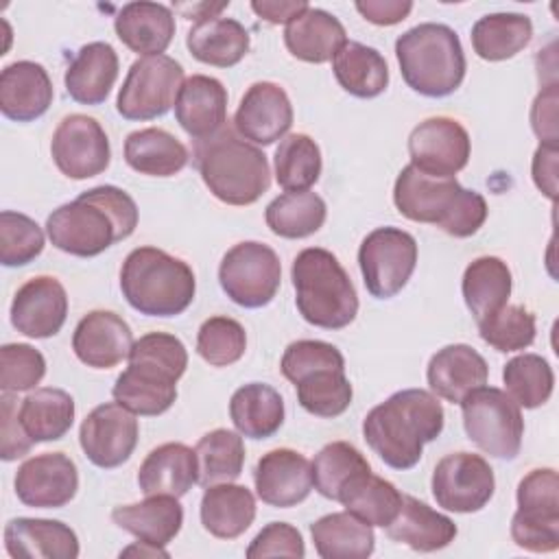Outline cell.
Wrapping results in <instances>:
<instances>
[{"mask_svg": "<svg viewBox=\"0 0 559 559\" xmlns=\"http://www.w3.org/2000/svg\"><path fill=\"white\" fill-rule=\"evenodd\" d=\"M138 227V205L118 186H96L59 205L46 221L50 242L70 255L94 258Z\"/></svg>", "mask_w": 559, "mask_h": 559, "instance_id": "6da1fadb", "label": "cell"}, {"mask_svg": "<svg viewBox=\"0 0 559 559\" xmlns=\"http://www.w3.org/2000/svg\"><path fill=\"white\" fill-rule=\"evenodd\" d=\"M443 406L426 389H402L373 406L362 419L367 445L393 469H411L419 463L424 443L443 430Z\"/></svg>", "mask_w": 559, "mask_h": 559, "instance_id": "7a4b0ae2", "label": "cell"}, {"mask_svg": "<svg viewBox=\"0 0 559 559\" xmlns=\"http://www.w3.org/2000/svg\"><path fill=\"white\" fill-rule=\"evenodd\" d=\"M393 203L402 216L430 223L454 238L476 234L487 218V201L480 192L463 188L454 177H432L404 166L393 186Z\"/></svg>", "mask_w": 559, "mask_h": 559, "instance_id": "3957f363", "label": "cell"}, {"mask_svg": "<svg viewBox=\"0 0 559 559\" xmlns=\"http://www.w3.org/2000/svg\"><path fill=\"white\" fill-rule=\"evenodd\" d=\"M194 166L207 190L227 205H251L271 186L266 155L231 124L194 142Z\"/></svg>", "mask_w": 559, "mask_h": 559, "instance_id": "277c9868", "label": "cell"}, {"mask_svg": "<svg viewBox=\"0 0 559 559\" xmlns=\"http://www.w3.org/2000/svg\"><path fill=\"white\" fill-rule=\"evenodd\" d=\"M120 290L140 314L177 317L192 304L197 280L181 258L157 247H138L122 262Z\"/></svg>", "mask_w": 559, "mask_h": 559, "instance_id": "5b68a950", "label": "cell"}, {"mask_svg": "<svg viewBox=\"0 0 559 559\" xmlns=\"http://www.w3.org/2000/svg\"><path fill=\"white\" fill-rule=\"evenodd\" d=\"M395 57L406 85L428 98L456 92L465 79V52L454 28L424 22L395 41Z\"/></svg>", "mask_w": 559, "mask_h": 559, "instance_id": "8992f818", "label": "cell"}, {"mask_svg": "<svg viewBox=\"0 0 559 559\" xmlns=\"http://www.w3.org/2000/svg\"><path fill=\"white\" fill-rule=\"evenodd\" d=\"M290 280L297 310L310 325L341 330L356 319V288L332 251L321 247L299 251L290 266Z\"/></svg>", "mask_w": 559, "mask_h": 559, "instance_id": "52a82bcc", "label": "cell"}, {"mask_svg": "<svg viewBox=\"0 0 559 559\" xmlns=\"http://www.w3.org/2000/svg\"><path fill=\"white\" fill-rule=\"evenodd\" d=\"M463 428L485 454L511 461L520 454L524 419L518 402L496 386H478L461 400Z\"/></svg>", "mask_w": 559, "mask_h": 559, "instance_id": "ba28073f", "label": "cell"}, {"mask_svg": "<svg viewBox=\"0 0 559 559\" xmlns=\"http://www.w3.org/2000/svg\"><path fill=\"white\" fill-rule=\"evenodd\" d=\"M518 511L511 518L515 546L528 552L559 548V478L552 467L531 469L518 485Z\"/></svg>", "mask_w": 559, "mask_h": 559, "instance_id": "9c48e42d", "label": "cell"}, {"mask_svg": "<svg viewBox=\"0 0 559 559\" xmlns=\"http://www.w3.org/2000/svg\"><path fill=\"white\" fill-rule=\"evenodd\" d=\"M218 282L234 304L242 308H262L271 304L280 290L282 264L269 245L245 240L223 255Z\"/></svg>", "mask_w": 559, "mask_h": 559, "instance_id": "30bf717a", "label": "cell"}, {"mask_svg": "<svg viewBox=\"0 0 559 559\" xmlns=\"http://www.w3.org/2000/svg\"><path fill=\"white\" fill-rule=\"evenodd\" d=\"M181 83L183 68L173 57H140L127 72L116 98V109L127 120L159 118L175 105Z\"/></svg>", "mask_w": 559, "mask_h": 559, "instance_id": "8fae6325", "label": "cell"}, {"mask_svg": "<svg viewBox=\"0 0 559 559\" xmlns=\"http://www.w3.org/2000/svg\"><path fill=\"white\" fill-rule=\"evenodd\" d=\"M417 264V240L400 227H378L358 249V266L376 299H391L411 280Z\"/></svg>", "mask_w": 559, "mask_h": 559, "instance_id": "7c38bea8", "label": "cell"}, {"mask_svg": "<svg viewBox=\"0 0 559 559\" xmlns=\"http://www.w3.org/2000/svg\"><path fill=\"white\" fill-rule=\"evenodd\" d=\"M430 489L441 509L476 513L491 500L496 478L491 465L483 456L452 452L435 465Z\"/></svg>", "mask_w": 559, "mask_h": 559, "instance_id": "4fadbf2b", "label": "cell"}, {"mask_svg": "<svg viewBox=\"0 0 559 559\" xmlns=\"http://www.w3.org/2000/svg\"><path fill=\"white\" fill-rule=\"evenodd\" d=\"M50 155L66 177L90 179L107 170L111 148L109 138L96 118L70 114L52 133Z\"/></svg>", "mask_w": 559, "mask_h": 559, "instance_id": "5bb4252c", "label": "cell"}, {"mask_svg": "<svg viewBox=\"0 0 559 559\" xmlns=\"http://www.w3.org/2000/svg\"><path fill=\"white\" fill-rule=\"evenodd\" d=\"M469 153V133L448 116L426 118L408 135L411 164L432 177H454L467 166Z\"/></svg>", "mask_w": 559, "mask_h": 559, "instance_id": "9a60e30c", "label": "cell"}, {"mask_svg": "<svg viewBox=\"0 0 559 559\" xmlns=\"http://www.w3.org/2000/svg\"><path fill=\"white\" fill-rule=\"evenodd\" d=\"M138 435L135 415L118 402H105L83 419L79 443L96 467L114 469L129 461L138 445Z\"/></svg>", "mask_w": 559, "mask_h": 559, "instance_id": "2e32d148", "label": "cell"}, {"mask_svg": "<svg viewBox=\"0 0 559 559\" xmlns=\"http://www.w3.org/2000/svg\"><path fill=\"white\" fill-rule=\"evenodd\" d=\"M15 496L33 509H61L79 491V469L63 452L26 459L15 474Z\"/></svg>", "mask_w": 559, "mask_h": 559, "instance_id": "e0dca14e", "label": "cell"}, {"mask_svg": "<svg viewBox=\"0 0 559 559\" xmlns=\"http://www.w3.org/2000/svg\"><path fill=\"white\" fill-rule=\"evenodd\" d=\"M68 317L63 284L50 275H37L22 284L11 301V325L28 338L55 336Z\"/></svg>", "mask_w": 559, "mask_h": 559, "instance_id": "ac0fdd59", "label": "cell"}, {"mask_svg": "<svg viewBox=\"0 0 559 559\" xmlns=\"http://www.w3.org/2000/svg\"><path fill=\"white\" fill-rule=\"evenodd\" d=\"M293 127V105L284 87L258 81L242 94L234 114V129L253 144L269 146L284 138Z\"/></svg>", "mask_w": 559, "mask_h": 559, "instance_id": "d6986e66", "label": "cell"}, {"mask_svg": "<svg viewBox=\"0 0 559 559\" xmlns=\"http://www.w3.org/2000/svg\"><path fill=\"white\" fill-rule=\"evenodd\" d=\"M177 376L146 358H129V367L118 376L111 395L133 415H162L177 400Z\"/></svg>", "mask_w": 559, "mask_h": 559, "instance_id": "ffe728a7", "label": "cell"}, {"mask_svg": "<svg viewBox=\"0 0 559 559\" xmlns=\"http://www.w3.org/2000/svg\"><path fill=\"white\" fill-rule=\"evenodd\" d=\"M258 498L277 509H288L312 491V469L304 454L290 448H275L260 456L253 469Z\"/></svg>", "mask_w": 559, "mask_h": 559, "instance_id": "44dd1931", "label": "cell"}, {"mask_svg": "<svg viewBox=\"0 0 559 559\" xmlns=\"http://www.w3.org/2000/svg\"><path fill=\"white\" fill-rule=\"evenodd\" d=\"M133 332L129 323L111 310H92L74 328L72 349L92 369H111L129 358Z\"/></svg>", "mask_w": 559, "mask_h": 559, "instance_id": "7402d4cb", "label": "cell"}, {"mask_svg": "<svg viewBox=\"0 0 559 559\" xmlns=\"http://www.w3.org/2000/svg\"><path fill=\"white\" fill-rule=\"evenodd\" d=\"M175 118L194 142L214 135L227 124V90L214 76H188L175 100Z\"/></svg>", "mask_w": 559, "mask_h": 559, "instance_id": "603a6c76", "label": "cell"}, {"mask_svg": "<svg viewBox=\"0 0 559 559\" xmlns=\"http://www.w3.org/2000/svg\"><path fill=\"white\" fill-rule=\"evenodd\" d=\"M52 81L41 63L15 61L0 72V111L15 122H33L52 105Z\"/></svg>", "mask_w": 559, "mask_h": 559, "instance_id": "cb8c5ba5", "label": "cell"}, {"mask_svg": "<svg viewBox=\"0 0 559 559\" xmlns=\"http://www.w3.org/2000/svg\"><path fill=\"white\" fill-rule=\"evenodd\" d=\"M4 548L13 559H76L79 537L59 520L13 518L4 526Z\"/></svg>", "mask_w": 559, "mask_h": 559, "instance_id": "d4e9b609", "label": "cell"}, {"mask_svg": "<svg viewBox=\"0 0 559 559\" xmlns=\"http://www.w3.org/2000/svg\"><path fill=\"white\" fill-rule=\"evenodd\" d=\"M430 391L445 402L461 404L474 389L483 386L489 378L487 360L469 345L454 343L439 349L426 369Z\"/></svg>", "mask_w": 559, "mask_h": 559, "instance_id": "484cf974", "label": "cell"}, {"mask_svg": "<svg viewBox=\"0 0 559 559\" xmlns=\"http://www.w3.org/2000/svg\"><path fill=\"white\" fill-rule=\"evenodd\" d=\"M199 480L197 452L186 443H162L146 454L138 469L144 496H186Z\"/></svg>", "mask_w": 559, "mask_h": 559, "instance_id": "4316f807", "label": "cell"}, {"mask_svg": "<svg viewBox=\"0 0 559 559\" xmlns=\"http://www.w3.org/2000/svg\"><path fill=\"white\" fill-rule=\"evenodd\" d=\"M114 28L118 39L142 57L162 55L175 37V15L159 2H129L116 17Z\"/></svg>", "mask_w": 559, "mask_h": 559, "instance_id": "83f0119b", "label": "cell"}, {"mask_svg": "<svg viewBox=\"0 0 559 559\" xmlns=\"http://www.w3.org/2000/svg\"><path fill=\"white\" fill-rule=\"evenodd\" d=\"M288 52L306 63H325L347 44V35L338 17L323 9L308 7L284 28Z\"/></svg>", "mask_w": 559, "mask_h": 559, "instance_id": "f1b7e54d", "label": "cell"}, {"mask_svg": "<svg viewBox=\"0 0 559 559\" xmlns=\"http://www.w3.org/2000/svg\"><path fill=\"white\" fill-rule=\"evenodd\" d=\"M118 79V55L107 41L85 44L70 61L63 83L72 100L100 105Z\"/></svg>", "mask_w": 559, "mask_h": 559, "instance_id": "f546056e", "label": "cell"}, {"mask_svg": "<svg viewBox=\"0 0 559 559\" xmlns=\"http://www.w3.org/2000/svg\"><path fill=\"white\" fill-rule=\"evenodd\" d=\"M118 528L153 546L170 544L183 524V507L175 496H146L142 502L120 504L111 511Z\"/></svg>", "mask_w": 559, "mask_h": 559, "instance_id": "4dcf8cb0", "label": "cell"}, {"mask_svg": "<svg viewBox=\"0 0 559 559\" xmlns=\"http://www.w3.org/2000/svg\"><path fill=\"white\" fill-rule=\"evenodd\" d=\"M386 535L417 552H435L454 542L456 524L426 502L413 496H402V507L386 526Z\"/></svg>", "mask_w": 559, "mask_h": 559, "instance_id": "1f68e13d", "label": "cell"}, {"mask_svg": "<svg viewBox=\"0 0 559 559\" xmlns=\"http://www.w3.org/2000/svg\"><path fill=\"white\" fill-rule=\"evenodd\" d=\"M201 524L218 539L240 537L255 520V498L245 485H210L201 498Z\"/></svg>", "mask_w": 559, "mask_h": 559, "instance_id": "d6a6232c", "label": "cell"}, {"mask_svg": "<svg viewBox=\"0 0 559 559\" xmlns=\"http://www.w3.org/2000/svg\"><path fill=\"white\" fill-rule=\"evenodd\" d=\"M188 159V148L157 127L131 131L124 140V162L140 175L173 177L186 168Z\"/></svg>", "mask_w": 559, "mask_h": 559, "instance_id": "836d02e7", "label": "cell"}, {"mask_svg": "<svg viewBox=\"0 0 559 559\" xmlns=\"http://www.w3.org/2000/svg\"><path fill=\"white\" fill-rule=\"evenodd\" d=\"M186 46L201 63L231 68L249 52V33L238 20L218 15L194 24L186 35Z\"/></svg>", "mask_w": 559, "mask_h": 559, "instance_id": "e575fe53", "label": "cell"}, {"mask_svg": "<svg viewBox=\"0 0 559 559\" xmlns=\"http://www.w3.org/2000/svg\"><path fill=\"white\" fill-rule=\"evenodd\" d=\"M229 417L240 435L249 439H269L284 424V400L273 386L249 382L234 391L229 400Z\"/></svg>", "mask_w": 559, "mask_h": 559, "instance_id": "d590c367", "label": "cell"}, {"mask_svg": "<svg viewBox=\"0 0 559 559\" xmlns=\"http://www.w3.org/2000/svg\"><path fill=\"white\" fill-rule=\"evenodd\" d=\"M310 535L323 559H365L376 546L371 526L349 511L319 518L310 524Z\"/></svg>", "mask_w": 559, "mask_h": 559, "instance_id": "8d00e7d4", "label": "cell"}, {"mask_svg": "<svg viewBox=\"0 0 559 559\" xmlns=\"http://www.w3.org/2000/svg\"><path fill=\"white\" fill-rule=\"evenodd\" d=\"M511 286H513L511 271L507 262L496 255H480L472 260L461 282L465 306L469 308L476 321L507 306Z\"/></svg>", "mask_w": 559, "mask_h": 559, "instance_id": "74e56055", "label": "cell"}, {"mask_svg": "<svg viewBox=\"0 0 559 559\" xmlns=\"http://www.w3.org/2000/svg\"><path fill=\"white\" fill-rule=\"evenodd\" d=\"M338 85L356 98H376L389 85V66L384 57L360 41H347L332 59Z\"/></svg>", "mask_w": 559, "mask_h": 559, "instance_id": "f35d334b", "label": "cell"}, {"mask_svg": "<svg viewBox=\"0 0 559 559\" xmlns=\"http://www.w3.org/2000/svg\"><path fill=\"white\" fill-rule=\"evenodd\" d=\"M17 417L35 443L57 441L72 428L74 400L63 389L41 386L22 400Z\"/></svg>", "mask_w": 559, "mask_h": 559, "instance_id": "ab89813d", "label": "cell"}, {"mask_svg": "<svg viewBox=\"0 0 559 559\" xmlns=\"http://www.w3.org/2000/svg\"><path fill=\"white\" fill-rule=\"evenodd\" d=\"M533 39V22L522 13H489L472 26L474 52L485 61L515 57Z\"/></svg>", "mask_w": 559, "mask_h": 559, "instance_id": "60d3db41", "label": "cell"}, {"mask_svg": "<svg viewBox=\"0 0 559 559\" xmlns=\"http://www.w3.org/2000/svg\"><path fill=\"white\" fill-rule=\"evenodd\" d=\"M402 496L391 480H384L376 474H358L338 496V502L345 511L354 513L369 526L386 528L402 507Z\"/></svg>", "mask_w": 559, "mask_h": 559, "instance_id": "b9f144b4", "label": "cell"}, {"mask_svg": "<svg viewBox=\"0 0 559 559\" xmlns=\"http://www.w3.org/2000/svg\"><path fill=\"white\" fill-rule=\"evenodd\" d=\"M325 201L310 190L284 192L275 197L264 212V221L275 236L282 238H306L319 231L325 223Z\"/></svg>", "mask_w": 559, "mask_h": 559, "instance_id": "7bdbcfd3", "label": "cell"}, {"mask_svg": "<svg viewBox=\"0 0 559 559\" xmlns=\"http://www.w3.org/2000/svg\"><path fill=\"white\" fill-rule=\"evenodd\" d=\"M197 463H199V485L205 489L218 483H234L242 474L245 465V443L242 437L227 428H216L205 432L197 441Z\"/></svg>", "mask_w": 559, "mask_h": 559, "instance_id": "ee69618b", "label": "cell"}, {"mask_svg": "<svg viewBox=\"0 0 559 559\" xmlns=\"http://www.w3.org/2000/svg\"><path fill=\"white\" fill-rule=\"evenodd\" d=\"M312 485L314 489L330 500L338 502L341 491L362 472H369V461L365 454L347 443V441H332L319 450L312 465Z\"/></svg>", "mask_w": 559, "mask_h": 559, "instance_id": "f6af8a7d", "label": "cell"}, {"mask_svg": "<svg viewBox=\"0 0 559 559\" xmlns=\"http://www.w3.org/2000/svg\"><path fill=\"white\" fill-rule=\"evenodd\" d=\"M321 151L306 133L286 135L275 148V179L286 192L308 190L319 181Z\"/></svg>", "mask_w": 559, "mask_h": 559, "instance_id": "bcb514c9", "label": "cell"}, {"mask_svg": "<svg viewBox=\"0 0 559 559\" xmlns=\"http://www.w3.org/2000/svg\"><path fill=\"white\" fill-rule=\"evenodd\" d=\"M297 400L304 411L317 417H338L352 404V382L345 369H319L301 378L297 384Z\"/></svg>", "mask_w": 559, "mask_h": 559, "instance_id": "7dc6e473", "label": "cell"}, {"mask_svg": "<svg viewBox=\"0 0 559 559\" xmlns=\"http://www.w3.org/2000/svg\"><path fill=\"white\" fill-rule=\"evenodd\" d=\"M502 380L509 395L524 408L546 404L555 389V373L546 358L539 354H520L502 369Z\"/></svg>", "mask_w": 559, "mask_h": 559, "instance_id": "c3c4849f", "label": "cell"}, {"mask_svg": "<svg viewBox=\"0 0 559 559\" xmlns=\"http://www.w3.org/2000/svg\"><path fill=\"white\" fill-rule=\"evenodd\" d=\"M535 332V314L520 304H507L478 321L480 338L496 352L504 354L533 345Z\"/></svg>", "mask_w": 559, "mask_h": 559, "instance_id": "681fc988", "label": "cell"}, {"mask_svg": "<svg viewBox=\"0 0 559 559\" xmlns=\"http://www.w3.org/2000/svg\"><path fill=\"white\" fill-rule=\"evenodd\" d=\"M245 328L231 317H210L197 334V352L212 367H229L245 356Z\"/></svg>", "mask_w": 559, "mask_h": 559, "instance_id": "f907efd6", "label": "cell"}, {"mask_svg": "<svg viewBox=\"0 0 559 559\" xmlns=\"http://www.w3.org/2000/svg\"><path fill=\"white\" fill-rule=\"evenodd\" d=\"M44 251V231L26 214L4 210L0 214V262L24 266Z\"/></svg>", "mask_w": 559, "mask_h": 559, "instance_id": "816d5d0a", "label": "cell"}, {"mask_svg": "<svg viewBox=\"0 0 559 559\" xmlns=\"http://www.w3.org/2000/svg\"><path fill=\"white\" fill-rule=\"evenodd\" d=\"M46 373V360L39 349L26 343H7L0 347V389L20 393L35 389Z\"/></svg>", "mask_w": 559, "mask_h": 559, "instance_id": "f5cc1de1", "label": "cell"}, {"mask_svg": "<svg viewBox=\"0 0 559 559\" xmlns=\"http://www.w3.org/2000/svg\"><path fill=\"white\" fill-rule=\"evenodd\" d=\"M280 369L286 380L297 384L301 378L319 369H345V358L332 343L301 338L284 349Z\"/></svg>", "mask_w": 559, "mask_h": 559, "instance_id": "db71d44e", "label": "cell"}, {"mask_svg": "<svg viewBox=\"0 0 559 559\" xmlns=\"http://www.w3.org/2000/svg\"><path fill=\"white\" fill-rule=\"evenodd\" d=\"M304 555H306V546H304L301 533L286 522L266 524L247 548L249 559H264V557L301 559Z\"/></svg>", "mask_w": 559, "mask_h": 559, "instance_id": "11a10c76", "label": "cell"}, {"mask_svg": "<svg viewBox=\"0 0 559 559\" xmlns=\"http://www.w3.org/2000/svg\"><path fill=\"white\" fill-rule=\"evenodd\" d=\"M0 456L2 461H15L33 448V439L26 435L20 417H17V402L13 393L2 391V404H0Z\"/></svg>", "mask_w": 559, "mask_h": 559, "instance_id": "9f6ffc18", "label": "cell"}, {"mask_svg": "<svg viewBox=\"0 0 559 559\" xmlns=\"http://www.w3.org/2000/svg\"><path fill=\"white\" fill-rule=\"evenodd\" d=\"M531 127L542 142L557 144V85H546L531 109Z\"/></svg>", "mask_w": 559, "mask_h": 559, "instance_id": "6f0895ef", "label": "cell"}, {"mask_svg": "<svg viewBox=\"0 0 559 559\" xmlns=\"http://www.w3.org/2000/svg\"><path fill=\"white\" fill-rule=\"evenodd\" d=\"M533 181L550 201L557 199V144L542 142L533 155Z\"/></svg>", "mask_w": 559, "mask_h": 559, "instance_id": "680465c9", "label": "cell"}, {"mask_svg": "<svg viewBox=\"0 0 559 559\" xmlns=\"http://www.w3.org/2000/svg\"><path fill=\"white\" fill-rule=\"evenodd\" d=\"M356 11L371 24L393 26L408 17V13L413 11V2H408V0H367V2H356Z\"/></svg>", "mask_w": 559, "mask_h": 559, "instance_id": "91938a15", "label": "cell"}, {"mask_svg": "<svg viewBox=\"0 0 559 559\" xmlns=\"http://www.w3.org/2000/svg\"><path fill=\"white\" fill-rule=\"evenodd\" d=\"M310 4L306 0H255L251 9L271 24H288L293 17L304 13Z\"/></svg>", "mask_w": 559, "mask_h": 559, "instance_id": "94428289", "label": "cell"}, {"mask_svg": "<svg viewBox=\"0 0 559 559\" xmlns=\"http://www.w3.org/2000/svg\"><path fill=\"white\" fill-rule=\"evenodd\" d=\"M229 2H216V4H210V2H192V4H175L177 11H181L188 20H194V24L199 22H205V20H212V17H218V13L223 9H227Z\"/></svg>", "mask_w": 559, "mask_h": 559, "instance_id": "6125c7cd", "label": "cell"}, {"mask_svg": "<svg viewBox=\"0 0 559 559\" xmlns=\"http://www.w3.org/2000/svg\"><path fill=\"white\" fill-rule=\"evenodd\" d=\"M120 557H168V550H164L162 546L140 542V544H133V546L124 548L120 552Z\"/></svg>", "mask_w": 559, "mask_h": 559, "instance_id": "be15d7a7", "label": "cell"}]
</instances>
